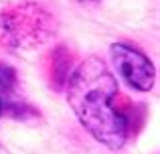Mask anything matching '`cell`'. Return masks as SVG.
Wrapping results in <instances>:
<instances>
[{"label":"cell","mask_w":160,"mask_h":154,"mask_svg":"<svg viewBox=\"0 0 160 154\" xmlns=\"http://www.w3.org/2000/svg\"><path fill=\"white\" fill-rule=\"evenodd\" d=\"M2 110H4V103H2V99H0V116H2Z\"/></svg>","instance_id":"obj_5"},{"label":"cell","mask_w":160,"mask_h":154,"mask_svg":"<svg viewBox=\"0 0 160 154\" xmlns=\"http://www.w3.org/2000/svg\"><path fill=\"white\" fill-rule=\"evenodd\" d=\"M118 79L99 57H87L67 81V102L79 124L109 150H120L128 138V122L113 106Z\"/></svg>","instance_id":"obj_1"},{"label":"cell","mask_w":160,"mask_h":154,"mask_svg":"<svg viewBox=\"0 0 160 154\" xmlns=\"http://www.w3.org/2000/svg\"><path fill=\"white\" fill-rule=\"evenodd\" d=\"M0 154H8V152H6V148H4L2 144H0Z\"/></svg>","instance_id":"obj_4"},{"label":"cell","mask_w":160,"mask_h":154,"mask_svg":"<svg viewBox=\"0 0 160 154\" xmlns=\"http://www.w3.org/2000/svg\"><path fill=\"white\" fill-rule=\"evenodd\" d=\"M109 55L116 65L120 77L136 91H150L154 87L156 71L154 65L142 51L126 43H113L109 47Z\"/></svg>","instance_id":"obj_2"},{"label":"cell","mask_w":160,"mask_h":154,"mask_svg":"<svg viewBox=\"0 0 160 154\" xmlns=\"http://www.w3.org/2000/svg\"><path fill=\"white\" fill-rule=\"evenodd\" d=\"M79 2H98V0H79Z\"/></svg>","instance_id":"obj_6"},{"label":"cell","mask_w":160,"mask_h":154,"mask_svg":"<svg viewBox=\"0 0 160 154\" xmlns=\"http://www.w3.org/2000/svg\"><path fill=\"white\" fill-rule=\"evenodd\" d=\"M16 83V73L10 65L0 63V91H10Z\"/></svg>","instance_id":"obj_3"}]
</instances>
